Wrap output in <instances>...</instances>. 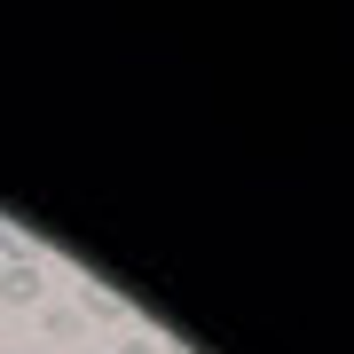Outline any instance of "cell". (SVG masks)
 <instances>
[{
    "instance_id": "277c9868",
    "label": "cell",
    "mask_w": 354,
    "mask_h": 354,
    "mask_svg": "<svg viewBox=\"0 0 354 354\" xmlns=\"http://www.w3.org/2000/svg\"><path fill=\"white\" fill-rule=\"evenodd\" d=\"M8 260H24V252H16V244H8V236H0V276H8Z\"/></svg>"
},
{
    "instance_id": "3957f363",
    "label": "cell",
    "mask_w": 354,
    "mask_h": 354,
    "mask_svg": "<svg viewBox=\"0 0 354 354\" xmlns=\"http://www.w3.org/2000/svg\"><path fill=\"white\" fill-rule=\"evenodd\" d=\"M118 354H165V346L158 339H134V346H118Z\"/></svg>"
},
{
    "instance_id": "7a4b0ae2",
    "label": "cell",
    "mask_w": 354,
    "mask_h": 354,
    "mask_svg": "<svg viewBox=\"0 0 354 354\" xmlns=\"http://www.w3.org/2000/svg\"><path fill=\"white\" fill-rule=\"evenodd\" d=\"M79 307H87V315H127V299H118L111 283H87V291H79Z\"/></svg>"
},
{
    "instance_id": "6da1fadb",
    "label": "cell",
    "mask_w": 354,
    "mask_h": 354,
    "mask_svg": "<svg viewBox=\"0 0 354 354\" xmlns=\"http://www.w3.org/2000/svg\"><path fill=\"white\" fill-rule=\"evenodd\" d=\"M39 291H48V283H39V260H8L0 299H8V307H39Z\"/></svg>"
}]
</instances>
